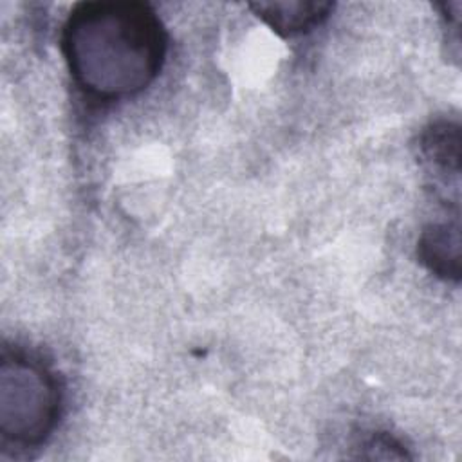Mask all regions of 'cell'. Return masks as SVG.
Instances as JSON below:
<instances>
[{
  "label": "cell",
  "mask_w": 462,
  "mask_h": 462,
  "mask_svg": "<svg viewBox=\"0 0 462 462\" xmlns=\"http://www.w3.org/2000/svg\"><path fill=\"white\" fill-rule=\"evenodd\" d=\"M168 49L157 13L134 0L81 2L61 29V51L76 85L97 99H123L144 90Z\"/></svg>",
  "instance_id": "1"
},
{
  "label": "cell",
  "mask_w": 462,
  "mask_h": 462,
  "mask_svg": "<svg viewBox=\"0 0 462 462\" xmlns=\"http://www.w3.org/2000/svg\"><path fill=\"white\" fill-rule=\"evenodd\" d=\"M60 410L56 372L38 356L5 348L0 359V435L18 446H36L54 430Z\"/></svg>",
  "instance_id": "2"
},
{
  "label": "cell",
  "mask_w": 462,
  "mask_h": 462,
  "mask_svg": "<svg viewBox=\"0 0 462 462\" xmlns=\"http://www.w3.org/2000/svg\"><path fill=\"white\" fill-rule=\"evenodd\" d=\"M417 256L435 276L458 282L460 278V227L458 222H435L422 229Z\"/></svg>",
  "instance_id": "3"
},
{
  "label": "cell",
  "mask_w": 462,
  "mask_h": 462,
  "mask_svg": "<svg viewBox=\"0 0 462 462\" xmlns=\"http://www.w3.org/2000/svg\"><path fill=\"white\" fill-rule=\"evenodd\" d=\"M274 32L291 38L321 25L332 13V2H256L249 5Z\"/></svg>",
  "instance_id": "4"
},
{
  "label": "cell",
  "mask_w": 462,
  "mask_h": 462,
  "mask_svg": "<svg viewBox=\"0 0 462 462\" xmlns=\"http://www.w3.org/2000/svg\"><path fill=\"white\" fill-rule=\"evenodd\" d=\"M458 126L448 121L431 123L420 137V153L435 171L458 173Z\"/></svg>",
  "instance_id": "5"
}]
</instances>
